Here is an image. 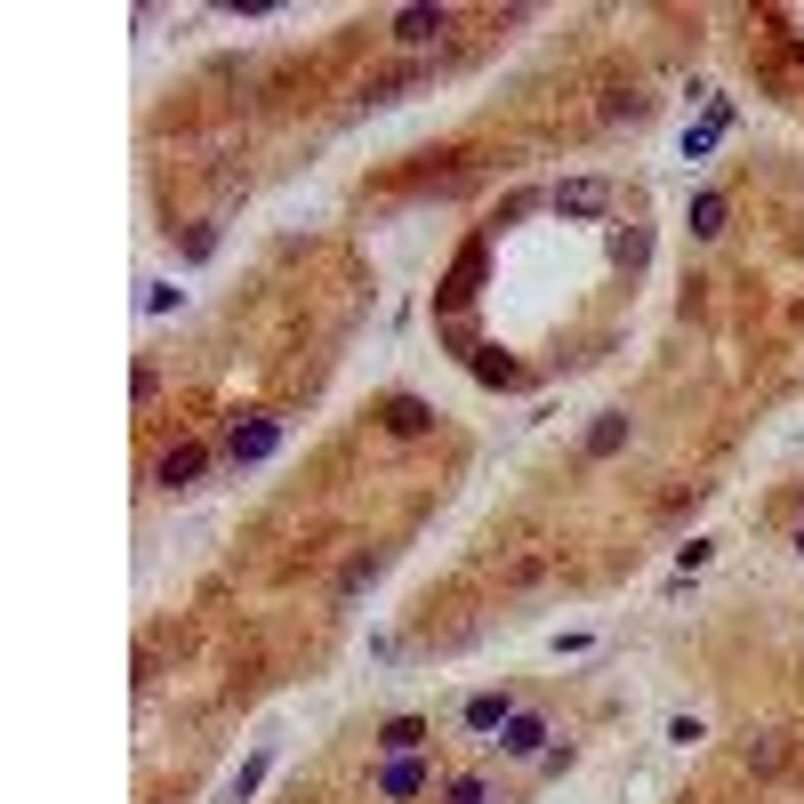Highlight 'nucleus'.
Wrapping results in <instances>:
<instances>
[{
  "mask_svg": "<svg viewBox=\"0 0 804 804\" xmlns=\"http://www.w3.org/2000/svg\"><path fill=\"white\" fill-rule=\"evenodd\" d=\"M427 427H434V410L419 395H395V403H386V434H427Z\"/></svg>",
  "mask_w": 804,
  "mask_h": 804,
  "instance_id": "obj_10",
  "label": "nucleus"
},
{
  "mask_svg": "<svg viewBox=\"0 0 804 804\" xmlns=\"http://www.w3.org/2000/svg\"><path fill=\"white\" fill-rule=\"evenodd\" d=\"M619 443H628V410H604V419L587 427V459H612Z\"/></svg>",
  "mask_w": 804,
  "mask_h": 804,
  "instance_id": "obj_11",
  "label": "nucleus"
},
{
  "mask_svg": "<svg viewBox=\"0 0 804 804\" xmlns=\"http://www.w3.org/2000/svg\"><path fill=\"white\" fill-rule=\"evenodd\" d=\"M201 466H210V451H201V443H177L162 466H153V475H162L169 491H186V483H201Z\"/></svg>",
  "mask_w": 804,
  "mask_h": 804,
  "instance_id": "obj_5",
  "label": "nucleus"
},
{
  "mask_svg": "<svg viewBox=\"0 0 804 804\" xmlns=\"http://www.w3.org/2000/svg\"><path fill=\"white\" fill-rule=\"evenodd\" d=\"M724 129H733V106H724V97H708V121L684 129V162H700V153H708V145L724 137Z\"/></svg>",
  "mask_w": 804,
  "mask_h": 804,
  "instance_id": "obj_8",
  "label": "nucleus"
},
{
  "mask_svg": "<svg viewBox=\"0 0 804 804\" xmlns=\"http://www.w3.org/2000/svg\"><path fill=\"white\" fill-rule=\"evenodd\" d=\"M507 716H515L507 692H475V700H466V733H499Z\"/></svg>",
  "mask_w": 804,
  "mask_h": 804,
  "instance_id": "obj_9",
  "label": "nucleus"
},
{
  "mask_svg": "<svg viewBox=\"0 0 804 804\" xmlns=\"http://www.w3.org/2000/svg\"><path fill=\"white\" fill-rule=\"evenodd\" d=\"M419 789H427V764H419V757H386L378 796H419Z\"/></svg>",
  "mask_w": 804,
  "mask_h": 804,
  "instance_id": "obj_7",
  "label": "nucleus"
},
{
  "mask_svg": "<svg viewBox=\"0 0 804 804\" xmlns=\"http://www.w3.org/2000/svg\"><path fill=\"white\" fill-rule=\"evenodd\" d=\"M266 772H274V748H257V757H250L242 772H233V789H225V804H250L257 789H266Z\"/></svg>",
  "mask_w": 804,
  "mask_h": 804,
  "instance_id": "obj_12",
  "label": "nucleus"
},
{
  "mask_svg": "<svg viewBox=\"0 0 804 804\" xmlns=\"http://www.w3.org/2000/svg\"><path fill=\"white\" fill-rule=\"evenodd\" d=\"M692 233H700V242L724 233V194H692Z\"/></svg>",
  "mask_w": 804,
  "mask_h": 804,
  "instance_id": "obj_13",
  "label": "nucleus"
},
{
  "mask_svg": "<svg viewBox=\"0 0 804 804\" xmlns=\"http://www.w3.org/2000/svg\"><path fill=\"white\" fill-rule=\"evenodd\" d=\"M740 757H748V772H772V764H781V733H757Z\"/></svg>",
  "mask_w": 804,
  "mask_h": 804,
  "instance_id": "obj_14",
  "label": "nucleus"
},
{
  "mask_svg": "<svg viewBox=\"0 0 804 804\" xmlns=\"http://www.w3.org/2000/svg\"><path fill=\"white\" fill-rule=\"evenodd\" d=\"M796 555H804V531H796Z\"/></svg>",
  "mask_w": 804,
  "mask_h": 804,
  "instance_id": "obj_17",
  "label": "nucleus"
},
{
  "mask_svg": "<svg viewBox=\"0 0 804 804\" xmlns=\"http://www.w3.org/2000/svg\"><path fill=\"white\" fill-rule=\"evenodd\" d=\"M434 33H451V9H403V16H395V41H403V48H427Z\"/></svg>",
  "mask_w": 804,
  "mask_h": 804,
  "instance_id": "obj_3",
  "label": "nucleus"
},
{
  "mask_svg": "<svg viewBox=\"0 0 804 804\" xmlns=\"http://www.w3.org/2000/svg\"><path fill=\"white\" fill-rule=\"evenodd\" d=\"M499 748H507V757H539V748H548V724H539V716H524V708H515V716L499 724Z\"/></svg>",
  "mask_w": 804,
  "mask_h": 804,
  "instance_id": "obj_4",
  "label": "nucleus"
},
{
  "mask_svg": "<svg viewBox=\"0 0 804 804\" xmlns=\"http://www.w3.org/2000/svg\"><path fill=\"white\" fill-rule=\"evenodd\" d=\"M451 804H483V781H451Z\"/></svg>",
  "mask_w": 804,
  "mask_h": 804,
  "instance_id": "obj_16",
  "label": "nucleus"
},
{
  "mask_svg": "<svg viewBox=\"0 0 804 804\" xmlns=\"http://www.w3.org/2000/svg\"><path fill=\"white\" fill-rule=\"evenodd\" d=\"M274 443H282V419H242V427H233V443H225V459L233 466H257V459H274Z\"/></svg>",
  "mask_w": 804,
  "mask_h": 804,
  "instance_id": "obj_1",
  "label": "nucleus"
},
{
  "mask_svg": "<svg viewBox=\"0 0 804 804\" xmlns=\"http://www.w3.org/2000/svg\"><path fill=\"white\" fill-rule=\"evenodd\" d=\"M378 748H386V757H419V748H427V724L419 716H386L378 724Z\"/></svg>",
  "mask_w": 804,
  "mask_h": 804,
  "instance_id": "obj_6",
  "label": "nucleus"
},
{
  "mask_svg": "<svg viewBox=\"0 0 804 804\" xmlns=\"http://www.w3.org/2000/svg\"><path fill=\"white\" fill-rule=\"evenodd\" d=\"M708 555H716V539H692V548H684V555H676V572H684V580H692V572H700V563H708Z\"/></svg>",
  "mask_w": 804,
  "mask_h": 804,
  "instance_id": "obj_15",
  "label": "nucleus"
},
{
  "mask_svg": "<svg viewBox=\"0 0 804 804\" xmlns=\"http://www.w3.org/2000/svg\"><path fill=\"white\" fill-rule=\"evenodd\" d=\"M604 201H612L604 177H572V186H555V210H563V218H595Z\"/></svg>",
  "mask_w": 804,
  "mask_h": 804,
  "instance_id": "obj_2",
  "label": "nucleus"
}]
</instances>
